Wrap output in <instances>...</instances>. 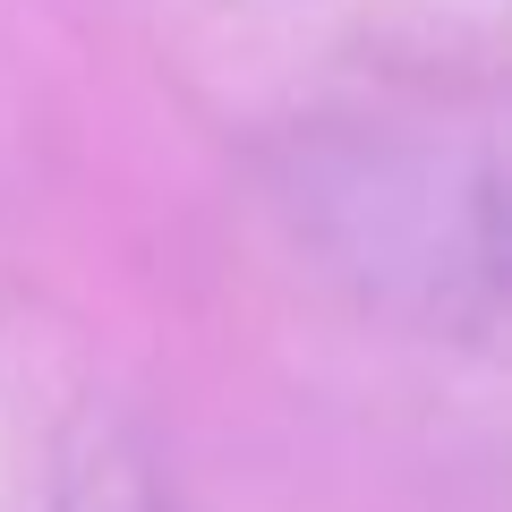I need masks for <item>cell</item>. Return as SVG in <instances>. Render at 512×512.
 <instances>
[{
    "label": "cell",
    "mask_w": 512,
    "mask_h": 512,
    "mask_svg": "<svg viewBox=\"0 0 512 512\" xmlns=\"http://www.w3.org/2000/svg\"><path fill=\"white\" fill-rule=\"evenodd\" d=\"M60 512H171V504H163V487H154L146 453L103 427V436L69 461V478H60Z\"/></svg>",
    "instance_id": "1"
}]
</instances>
